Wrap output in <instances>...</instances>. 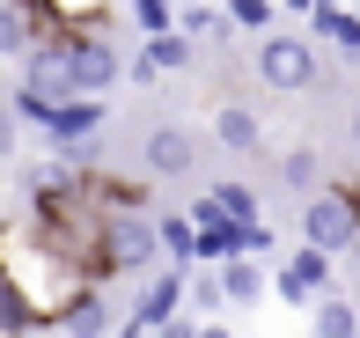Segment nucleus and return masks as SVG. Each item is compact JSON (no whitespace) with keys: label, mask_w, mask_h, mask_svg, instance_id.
<instances>
[{"label":"nucleus","mask_w":360,"mask_h":338,"mask_svg":"<svg viewBox=\"0 0 360 338\" xmlns=\"http://www.w3.org/2000/svg\"><path fill=\"white\" fill-rule=\"evenodd\" d=\"M272 294H280V301H294V309H316V301L331 294V257L302 243L280 272H272Z\"/></svg>","instance_id":"obj_7"},{"label":"nucleus","mask_w":360,"mask_h":338,"mask_svg":"<svg viewBox=\"0 0 360 338\" xmlns=\"http://www.w3.org/2000/svg\"><path fill=\"white\" fill-rule=\"evenodd\" d=\"M155 338H199V324H191V316H176V324H162Z\"/></svg>","instance_id":"obj_23"},{"label":"nucleus","mask_w":360,"mask_h":338,"mask_svg":"<svg viewBox=\"0 0 360 338\" xmlns=\"http://www.w3.org/2000/svg\"><path fill=\"white\" fill-rule=\"evenodd\" d=\"M0 155H15V110L0 103Z\"/></svg>","instance_id":"obj_22"},{"label":"nucleus","mask_w":360,"mask_h":338,"mask_svg":"<svg viewBox=\"0 0 360 338\" xmlns=\"http://www.w3.org/2000/svg\"><path fill=\"white\" fill-rule=\"evenodd\" d=\"M228 30H272V15H280V8H272V0H228Z\"/></svg>","instance_id":"obj_21"},{"label":"nucleus","mask_w":360,"mask_h":338,"mask_svg":"<svg viewBox=\"0 0 360 338\" xmlns=\"http://www.w3.org/2000/svg\"><path fill=\"white\" fill-rule=\"evenodd\" d=\"M309 338H360V309H353L346 294H323L316 301V331H309Z\"/></svg>","instance_id":"obj_16"},{"label":"nucleus","mask_w":360,"mask_h":338,"mask_svg":"<svg viewBox=\"0 0 360 338\" xmlns=\"http://www.w3.org/2000/svg\"><path fill=\"white\" fill-rule=\"evenodd\" d=\"M302 243L323 250V257H346V250L360 243V214H353V199H346L338 184H323L316 199L302 206Z\"/></svg>","instance_id":"obj_2"},{"label":"nucleus","mask_w":360,"mask_h":338,"mask_svg":"<svg viewBox=\"0 0 360 338\" xmlns=\"http://www.w3.org/2000/svg\"><path fill=\"white\" fill-rule=\"evenodd\" d=\"M155 243H162V257H169V272L199 265V228H191L184 214H155Z\"/></svg>","instance_id":"obj_12"},{"label":"nucleus","mask_w":360,"mask_h":338,"mask_svg":"<svg viewBox=\"0 0 360 338\" xmlns=\"http://www.w3.org/2000/svg\"><path fill=\"white\" fill-rule=\"evenodd\" d=\"M184 309H191V324H206V316H214V309H228V301H221V280H214V272H191V280H184Z\"/></svg>","instance_id":"obj_17"},{"label":"nucleus","mask_w":360,"mask_h":338,"mask_svg":"<svg viewBox=\"0 0 360 338\" xmlns=\"http://www.w3.org/2000/svg\"><path fill=\"white\" fill-rule=\"evenodd\" d=\"M110 331H118V324H110V301L103 294H89L81 309L59 316V338H110Z\"/></svg>","instance_id":"obj_14"},{"label":"nucleus","mask_w":360,"mask_h":338,"mask_svg":"<svg viewBox=\"0 0 360 338\" xmlns=\"http://www.w3.org/2000/svg\"><path fill=\"white\" fill-rule=\"evenodd\" d=\"M22 96H37V103H81L74 96V59H67V37H37L22 59Z\"/></svg>","instance_id":"obj_5"},{"label":"nucleus","mask_w":360,"mask_h":338,"mask_svg":"<svg viewBox=\"0 0 360 338\" xmlns=\"http://www.w3.org/2000/svg\"><path fill=\"white\" fill-rule=\"evenodd\" d=\"M103 265H110V280H125V272H147V280H155V272H162L155 214H110V228H103Z\"/></svg>","instance_id":"obj_3"},{"label":"nucleus","mask_w":360,"mask_h":338,"mask_svg":"<svg viewBox=\"0 0 360 338\" xmlns=\"http://www.w3.org/2000/svg\"><path fill=\"white\" fill-rule=\"evenodd\" d=\"M199 338H236V331H228V324H199Z\"/></svg>","instance_id":"obj_24"},{"label":"nucleus","mask_w":360,"mask_h":338,"mask_svg":"<svg viewBox=\"0 0 360 338\" xmlns=\"http://www.w3.org/2000/svg\"><path fill=\"white\" fill-rule=\"evenodd\" d=\"M206 199H214V206H221V221H236V228H257V221H265V214H257V191H250V184H236V176H228V184H214Z\"/></svg>","instance_id":"obj_15"},{"label":"nucleus","mask_w":360,"mask_h":338,"mask_svg":"<svg viewBox=\"0 0 360 338\" xmlns=\"http://www.w3.org/2000/svg\"><path fill=\"white\" fill-rule=\"evenodd\" d=\"M125 15L140 22V37H147V44H155V37H169V30H176V8H169V0H133Z\"/></svg>","instance_id":"obj_19"},{"label":"nucleus","mask_w":360,"mask_h":338,"mask_svg":"<svg viewBox=\"0 0 360 338\" xmlns=\"http://www.w3.org/2000/svg\"><path fill=\"white\" fill-rule=\"evenodd\" d=\"M346 257H353V265H360V243H353V250H346Z\"/></svg>","instance_id":"obj_25"},{"label":"nucleus","mask_w":360,"mask_h":338,"mask_svg":"<svg viewBox=\"0 0 360 338\" xmlns=\"http://www.w3.org/2000/svg\"><path fill=\"white\" fill-rule=\"evenodd\" d=\"M221 280V301L228 309H250L257 294H272V280H265V265H257V257H228V265H206Z\"/></svg>","instance_id":"obj_9"},{"label":"nucleus","mask_w":360,"mask_h":338,"mask_svg":"<svg viewBox=\"0 0 360 338\" xmlns=\"http://www.w3.org/2000/svg\"><path fill=\"white\" fill-rule=\"evenodd\" d=\"M214 140H221L228 155H257V148H265V125H257V110L221 103V110H214Z\"/></svg>","instance_id":"obj_11"},{"label":"nucleus","mask_w":360,"mask_h":338,"mask_svg":"<svg viewBox=\"0 0 360 338\" xmlns=\"http://www.w3.org/2000/svg\"><path fill=\"white\" fill-rule=\"evenodd\" d=\"M67 59H74V96L81 103H103V89L125 74V59H118L110 37H67Z\"/></svg>","instance_id":"obj_6"},{"label":"nucleus","mask_w":360,"mask_h":338,"mask_svg":"<svg viewBox=\"0 0 360 338\" xmlns=\"http://www.w3.org/2000/svg\"><path fill=\"white\" fill-rule=\"evenodd\" d=\"M140 162H147V176H191L199 169V133H191V125H155Z\"/></svg>","instance_id":"obj_8"},{"label":"nucleus","mask_w":360,"mask_h":338,"mask_svg":"<svg viewBox=\"0 0 360 338\" xmlns=\"http://www.w3.org/2000/svg\"><path fill=\"white\" fill-rule=\"evenodd\" d=\"M30 44H37V8L0 0V59H30Z\"/></svg>","instance_id":"obj_13"},{"label":"nucleus","mask_w":360,"mask_h":338,"mask_svg":"<svg viewBox=\"0 0 360 338\" xmlns=\"http://www.w3.org/2000/svg\"><path fill=\"white\" fill-rule=\"evenodd\" d=\"M0 280H8V294L22 301L30 331H44V324L59 331V316H67V309H81L89 294H103V287H89L67 257L44 243L37 228H30V214L0 221Z\"/></svg>","instance_id":"obj_1"},{"label":"nucleus","mask_w":360,"mask_h":338,"mask_svg":"<svg viewBox=\"0 0 360 338\" xmlns=\"http://www.w3.org/2000/svg\"><path fill=\"white\" fill-rule=\"evenodd\" d=\"M176 37H228V15L221 8H176Z\"/></svg>","instance_id":"obj_20"},{"label":"nucleus","mask_w":360,"mask_h":338,"mask_svg":"<svg viewBox=\"0 0 360 338\" xmlns=\"http://www.w3.org/2000/svg\"><path fill=\"white\" fill-rule=\"evenodd\" d=\"M257 82H265V89H280V96L316 89V44H309V37H294V30H272V37L257 44Z\"/></svg>","instance_id":"obj_4"},{"label":"nucleus","mask_w":360,"mask_h":338,"mask_svg":"<svg viewBox=\"0 0 360 338\" xmlns=\"http://www.w3.org/2000/svg\"><path fill=\"white\" fill-rule=\"evenodd\" d=\"M280 176H287L294 191H309V199L323 191V169H316V155H309V148H287V155H280Z\"/></svg>","instance_id":"obj_18"},{"label":"nucleus","mask_w":360,"mask_h":338,"mask_svg":"<svg viewBox=\"0 0 360 338\" xmlns=\"http://www.w3.org/2000/svg\"><path fill=\"white\" fill-rule=\"evenodd\" d=\"M309 30H316L323 44H338V52H360V8H338V0H309Z\"/></svg>","instance_id":"obj_10"}]
</instances>
